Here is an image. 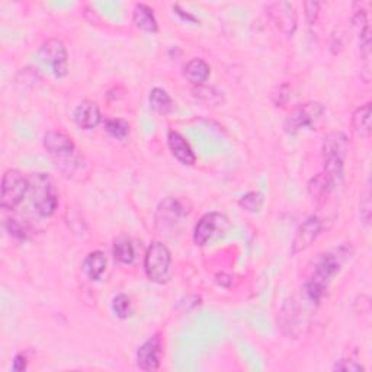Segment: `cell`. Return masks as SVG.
<instances>
[{"mask_svg": "<svg viewBox=\"0 0 372 372\" xmlns=\"http://www.w3.org/2000/svg\"><path fill=\"white\" fill-rule=\"evenodd\" d=\"M324 115V106L320 102H307L296 108L287 116L284 130L288 134L294 136L304 128L314 130L316 124Z\"/></svg>", "mask_w": 372, "mask_h": 372, "instance_id": "cell-5", "label": "cell"}, {"mask_svg": "<svg viewBox=\"0 0 372 372\" xmlns=\"http://www.w3.org/2000/svg\"><path fill=\"white\" fill-rule=\"evenodd\" d=\"M112 311L118 318H127L131 314V301L125 294H118L112 300Z\"/></svg>", "mask_w": 372, "mask_h": 372, "instance_id": "cell-27", "label": "cell"}, {"mask_svg": "<svg viewBox=\"0 0 372 372\" xmlns=\"http://www.w3.org/2000/svg\"><path fill=\"white\" fill-rule=\"evenodd\" d=\"M39 57L51 69L57 79H63L69 73V54L64 43L59 38H50L39 48Z\"/></svg>", "mask_w": 372, "mask_h": 372, "instance_id": "cell-6", "label": "cell"}, {"mask_svg": "<svg viewBox=\"0 0 372 372\" xmlns=\"http://www.w3.org/2000/svg\"><path fill=\"white\" fill-rule=\"evenodd\" d=\"M309 192H310V196L316 199V201H323V199L331 192V188L326 176L323 175V172L322 174L316 175L314 178H311V180L309 182Z\"/></svg>", "mask_w": 372, "mask_h": 372, "instance_id": "cell-24", "label": "cell"}, {"mask_svg": "<svg viewBox=\"0 0 372 372\" xmlns=\"http://www.w3.org/2000/svg\"><path fill=\"white\" fill-rule=\"evenodd\" d=\"M132 22L136 28L147 34H156L158 31V25L154 17V12L150 6L144 3H137L132 10Z\"/></svg>", "mask_w": 372, "mask_h": 372, "instance_id": "cell-18", "label": "cell"}, {"mask_svg": "<svg viewBox=\"0 0 372 372\" xmlns=\"http://www.w3.org/2000/svg\"><path fill=\"white\" fill-rule=\"evenodd\" d=\"M114 256L123 265H131L136 259V249L128 237H118L114 243Z\"/></svg>", "mask_w": 372, "mask_h": 372, "instance_id": "cell-23", "label": "cell"}, {"mask_svg": "<svg viewBox=\"0 0 372 372\" xmlns=\"http://www.w3.org/2000/svg\"><path fill=\"white\" fill-rule=\"evenodd\" d=\"M289 99V86L288 85H281L278 86L276 90L272 93V102L275 106H284Z\"/></svg>", "mask_w": 372, "mask_h": 372, "instance_id": "cell-31", "label": "cell"}, {"mask_svg": "<svg viewBox=\"0 0 372 372\" xmlns=\"http://www.w3.org/2000/svg\"><path fill=\"white\" fill-rule=\"evenodd\" d=\"M217 282L224 288H229V285H231L233 281H231V276L225 275V273H220V275H217Z\"/></svg>", "mask_w": 372, "mask_h": 372, "instance_id": "cell-34", "label": "cell"}, {"mask_svg": "<svg viewBox=\"0 0 372 372\" xmlns=\"http://www.w3.org/2000/svg\"><path fill=\"white\" fill-rule=\"evenodd\" d=\"M149 103L152 110L161 115H167L174 111V101H172L169 93L162 87L152 89L149 95Z\"/></svg>", "mask_w": 372, "mask_h": 372, "instance_id": "cell-22", "label": "cell"}, {"mask_svg": "<svg viewBox=\"0 0 372 372\" xmlns=\"http://www.w3.org/2000/svg\"><path fill=\"white\" fill-rule=\"evenodd\" d=\"M371 116H372V106L371 102H366L365 105L360 106L352 114V130L358 137L368 140L371 137Z\"/></svg>", "mask_w": 372, "mask_h": 372, "instance_id": "cell-19", "label": "cell"}, {"mask_svg": "<svg viewBox=\"0 0 372 372\" xmlns=\"http://www.w3.org/2000/svg\"><path fill=\"white\" fill-rule=\"evenodd\" d=\"M172 254L162 242H153L144 258V271L154 284H165L169 278Z\"/></svg>", "mask_w": 372, "mask_h": 372, "instance_id": "cell-2", "label": "cell"}, {"mask_svg": "<svg viewBox=\"0 0 372 372\" xmlns=\"http://www.w3.org/2000/svg\"><path fill=\"white\" fill-rule=\"evenodd\" d=\"M323 157L324 156H336L347 158L349 152V138L342 131L329 132L323 141Z\"/></svg>", "mask_w": 372, "mask_h": 372, "instance_id": "cell-17", "label": "cell"}, {"mask_svg": "<svg viewBox=\"0 0 372 372\" xmlns=\"http://www.w3.org/2000/svg\"><path fill=\"white\" fill-rule=\"evenodd\" d=\"M209 73H211L209 65L203 59H192L185 65L183 72L185 77L195 86H203L208 81Z\"/></svg>", "mask_w": 372, "mask_h": 372, "instance_id": "cell-21", "label": "cell"}, {"mask_svg": "<svg viewBox=\"0 0 372 372\" xmlns=\"http://www.w3.org/2000/svg\"><path fill=\"white\" fill-rule=\"evenodd\" d=\"M322 230H323V221L318 217L311 216L305 220L298 227L294 237V242H292V246H291L292 255H298L301 254V251L307 250L317 240V237L320 236Z\"/></svg>", "mask_w": 372, "mask_h": 372, "instance_id": "cell-10", "label": "cell"}, {"mask_svg": "<svg viewBox=\"0 0 372 372\" xmlns=\"http://www.w3.org/2000/svg\"><path fill=\"white\" fill-rule=\"evenodd\" d=\"M169 149L176 161L183 166H194L196 156L191 147V144L178 131H169L167 134Z\"/></svg>", "mask_w": 372, "mask_h": 372, "instance_id": "cell-13", "label": "cell"}, {"mask_svg": "<svg viewBox=\"0 0 372 372\" xmlns=\"http://www.w3.org/2000/svg\"><path fill=\"white\" fill-rule=\"evenodd\" d=\"M371 208H372V204H371V194H369V188L364 192L362 198H361V205H360V211H361V218H362V223L365 225H369L371 223Z\"/></svg>", "mask_w": 372, "mask_h": 372, "instance_id": "cell-29", "label": "cell"}, {"mask_svg": "<svg viewBox=\"0 0 372 372\" xmlns=\"http://www.w3.org/2000/svg\"><path fill=\"white\" fill-rule=\"evenodd\" d=\"M300 323V307L296 298H289L284 302L281 313H279V324L284 333L289 338L297 336V329Z\"/></svg>", "mask_w": 372, "mask_h": 372, "instance_id": "cell-15", "label": "cell"}, {"mask_svg": "<svg viewBox=\"0 0 372 372\" xmlns=\"http://www.w3.org/2000/svg\"><path fill=\"white\" fill-rule=\"evenodd\" d=\"M106 265H108V260H106L103 251L93 250L85 258L82 269L90 281H99L106 269Z\"/></svg>", "mask_w": 372, "mask_h": 372, "instance_id": "cell-20", "label": "cell"}, {"mask_svg": "<svg viewBox=\"0 0 372 372\" xmlns=\"http://www.w3.org/2000/svg\"><path fill=\"white\" fill-rule=\"evenodd\" d=\"M353 26L360 38V47H361V57L366 63V68H369V57H371V30L365 10H358L353 15Z\"/></svg>", "mask_w": 372, "mask_h": 372, "instance_id": "cell-16", "label": "cell"}, {"mask_svg": "<svg viewBox=\"0 0 372 372\" xmlns=\"http://www.w3.org/2000/svg\"><path fill=\"white\" fill-rule=\"evenodd\" d=\"M73 118L77 127H81L82 130H93L101 123L102 115L99 106L95 102L83 101L76 106Z\"/></svg>", "mask_w": 372, "mask_h": 372, "instance_id": "cell-14", "label": "cell"}, {"mask_svg": "<svg viewBox=\"0 0 372 372\" xmlns=\"http://www.w3.org/2000/svg\"><path fill=\"white\" fill-rule=\"evenodd\" d=\"M186 216V209L180 199L167 196L158 204L156 211V227L161 231L174 230L175 225Z\"/></svg>", "mask_w": 372, "mask_h": 372, "instance_id": "cell-7", "label": "cell"}, {"mask_svg": "<svg viewBox=\"0 0 372 372\" xmlns=\"http://www.w3.org/2000/svg\"><path fill=\"white\" fill-rule=\"evenodd\" d=\"M34 208L41 217H51L59 207V195L51 178L45 174H38L34 178Z\"/></svg>", "mask_w": 372, "mask_h": 372, "instance_id": "cell-4", "label": "cell"}, {"mask_svg": "<svg viewBox=\"0 0 372 372\" xmlns=\"http://www.w3.org/2000/svg\"><path fill=\"white\" fill-rule=\"evenodd\" d=\"M44 147L51 154V157L54 158V161H60V158L69 157L77 152L74 141L69 136H65L64 132H60V131L47 132V134L44 136Z\"/></svg>", "mask_w": 372, "mask_h": 372, "instance_id": "cell-12", "label": "cell"}, {"mask_svg": "<svg viewBox=\"0 0 372 372\" xmlns=\"http://www.w3.org/2000/svg\"><path fill=\"white\" fill-rule=\"evenodd\" d=\"M105 130L111 137L116 140H124L130 134V124L124 121V119L114 118L105 123Z\"/></svg>", "mask_w": 372, "mask_h": 372, "instance_id": "cell-26", "label": "cell"}, {"mask_svg": "<svg viewBox=\"0 0 372 372\" xmlns=\"http://www.w3.org/2000/svg\"><path fill=\"white\" fill-rule=\"evenodd\" d=\"M163 342L161 335L145 340L137 351V366L143 371H157L161 366Z\"/></svg>", "mask_w": 372, "mask_h": 372, "instance_id": "cell-11", "label": "cell"}, {"mask_svg": "<svg viewBox=\"0 0 372 372\" xmlns=\"http://www.w3.org/2000/svg\"><path fill=\"white\" fill-rule=\"evenodd\" d=\"M343 258V247L333 251H324V254L317 256L313 268L304 282L305 296H307L310 301L316 304L322 301L330 282L333 281V278L340 271Z\"/></svg>", "mask_w": 372, "mask_h": 372, "instance_id": "cell-1", "label": "cell"}, {"mask_svg": "<svg viewBox=\"0 0 372 372\" xmlns=\"http://www.w3.org/2000/svg\"><path fill=\"white\" fill-rule=\"evenodd\" d=\"M304 9H305V19H307V23L314 25L317 18H318V13H320V3L318 2H305Z\"/></svg>", "mask_w": 372, "mask_h": 372, "instance_id": "cell-32", "label": "cell"}, {"mask_svg": "<svg viewBox=\"0 0 372 372\" xmlns=\"http://www.w3.org/2000/svg\"><path fill=\"white\" fill-rule=\"evenodd\" d=\"M268 15L276 28L282 34L291 37L297 30L296 8L289 2H275L268 6Z\"/></svg>", "mask_w": 372, "mask_h": 372, "instance_id": "cell-9", "label": "cell"}, {"mask_svg": "<svg viewBox=\"0 0 372 372\" xmlns=\"http://www.w3.org/2000/svg\"><path fill=\"white\" fill-rule=\"evenodd\" d=\"M31 189V182L19 170L9 169L2 178L0 205L3 209H15Z\"/></svg>", "mask_w": 372, "mask_h": 372, "instance_id": "cell-3", "label": "cell"}, {"mask_svg": "<svg viewBox=\"0 0 372 372\" xmlns=\"http://www.w3.org/2000/svg\"><path fill=\"white\" fill-rule=\"evenodd\" d=\"M238 205L251 214H256L263 207V195L258 191H250L238 199Z\"/></svg>", "mask_w": 372, "mask_h": 372, "instance_id": "cell-25", "label": "cell"}, {"mask_svg": "<svg viewBox=\"0 0 372 372\" xmlns=\"http://www.w3.org/2000/svg\"><path fill=\"white\" fill-rule=\"evenodd\" d=\"M5 225H6L8 233L12 237L18 238V240H25L26 236H28V229H26V225L17 218H9Z\"/></svg>", "mask_w": 372, "mask_h": 372, "instance_id": "cell-28", "label": "cell"}, {"mask_svg": "<svg viewBox=\"0 0 372 372\" xmlns=\"http://www.w3.org/2000/svg\"><path fill=\"white\" fill-rule=\"evenodd\" d=\"M333 371H339V372H360V371H365V368L358 364L356 361L352 360H340L335 364Z\"/></svg>", "mask_w": 372, "mask_h": 372, "instance_id": "cell-30", "label": "cell"}, {"mask_svg": "<svg viewBox=\"0 0 372 372\" xmlns=\"http://www.w3.org/2000/svg\"><path fill=\"white\" fill-rule=\"evenodd\" d=\"M28 366V358L25 353H17L12 361V369L15 372H23Z\"/></svg>", "mask_w": 372, "mask_h": 372, "instance_id": "cell-33", "label": "cell"}, {"mask_svg": "<svg viewBox=\"0 0 372 372\" xmlns=\"http://www.w3.org/2000/svg\"><path fill=\"white\" fill-rule=\"evenodd\" d=\"M229 220L224 214L220 212H208L203 216L195 225L194 230V243L196 246H205L212 237L218 231H223L227 227Z\"/></svg>", "mask_w": 372, "mask_h": 372, "instance_id": "cell-8", "label": "cell"}]
</instances>
